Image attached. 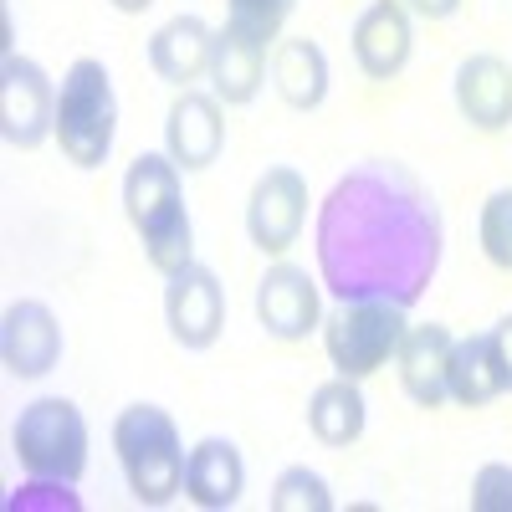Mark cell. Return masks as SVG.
Wrapping results in <instances>:
<instances>
[{"mask_svg":"<svg viewBox=\"0 0 512 512\" xmlns=\"http://www.w3.org/2000/svg\"><path fill=\"white\" fill-rule=\"evenodd\" d=\"M318 272L338 303L415 308L446 251L441 210L405 164L369 159L338 175L318 205Z\"/></svg>","mask_w":512,"mask_h":512,"instance_id":"6da1fadb","label":"cell"},{"mask_svg":"<svg viewBox=\"0 0 512 512\" xmlns=\"http://www.w3.org/2000/svg\"><path fill=\"white\" fill-rule=\"evenodd\" d=\"M185 169L169 154H139L123 175V216L139 231L149 267L175 277L195 262V226L185 210Z\"/></svg>","mask_w":512,"mask_h":512,"instance_id":"7a4b0ae2","label":"cell"},{"mask_svg":"<svg viewBox=\"0 0 512 512\" xmlns=\"http://www.w3.org/2000/svg\"><path fill=\"white\" fill-rule=\"evenodd\" d=\"M113 456H118V472L134 492V502L144 507H169L185 492V441H180V425L169 420V410L159 405H128L113 420Z\"/></svg>","mask_w":512,"mask_h":512,"instance_id":"3957f363","label":"cell"},{"mask_svg":"<svg viewBox=\"0 0 512 512\" xmlns=\"http://www.w3.org/2000/svg\"><path fill=\"white\" fill-rule=\"evenodd\" d=\"M118 134V98H113V77L98 57H77L57 88V144L77 169H98L113 154Z\"/></svg>","mask_w":512,"mask_h":512,"instance_id":"277c9868","label":"cell"},{"mask_svg":"<svg viewBox=\"0 0 512 512\" xmlns=\"http://www.w3.org/2000/svg\"><path fill=\"white\" fill-rule=\"evenodd\" d=\"M11 451L26 477L77 482L88 472V420L62 395H41L11 425Z\"/></svg>","mask_w":512,"mask_h":512,"instance_id":"5b68a950","label":"cell"},{"mask_svg":"<svg viewBox=\"0 0 512 512\" xmlns=\"http://www.w3.org/2000/svg\"><path fill=\"white\" fill-rule=\"evenodd\" d=\"M410 333L405 308L395 303H338L323 318V349L328 364L344 379H369L400 354V338Z\"/></svg>","mask_w":512,"mask_h":512,"instance_id":"8992f818","label":"cell"},{"mask_svg":"<svg viewBox=\"0 0 512 512\" xmlns=\"http://www.w3.org/2000/svg\"><path fill=\"white\" fill-rule=\"evenodd\" d=\"M57 134V82L47 67L6 52L0 57V139L11 149H41Z\"/></svg>","mask_w":512,"mask_h":512,"instance_id":"52a82bcc","label":"cell"},{"mask_svg":"<svg viewBox=\"0 0 512 512\" xmlns=\"http://www.w3.org/2000/svg\"><path fill=\"white\" fill-rule=\"evenodd\" d=\"M308 221V180L292 164H272L246 195V236L262 256H282Z\"/></svg>","mask_w":512,"mask_h":512,"instance_id":"ba28073f","label":"cell"},{"mask_svg":"<svg viewBox=\"0 0 512 512\" xmlns=\"http://www.w3.org/2000/svg\"><path fill=\"white\" fill-rule=\"evenodd\" d=\"M164 323H169V338L190 354H205L216 349V338L226 333V287L221 277L190 262L169 277L164 287Z\"/></svg>","mask_w":512,"mask_h":512,"instance_id":"9c48e42d","label":"cell"},{"mask_svg":"<svg viewBox=\"0 0 512 512\" xmlns=\"http://www.w3.org/2000/svg\"><path fill=\"white\" fill-rule=\"evenodd\" d=\"M0 364L11 379H41L62 364V323L41 297H21L0 318Z\"/></svg>","mask_w":512,"mask_h":512,"instance_id":"30bf717a","label":"cell"},{"mask_svg":"<svg viewBox=\"0 0 512 512\" xmlns=\"http://www.w3.org/2000/svg\"><path fill=\"white\" fill-rule=\"evenodd\" d=\"M256 323H262L277 344H303V338L323 323L318 282L292 262L267 267L262 282H256Z\"/></svg>","mask_w":512,"mask_h":512,"instance_id":"8fae6325","label":"cell"},{"mask_svg":"<svg viewBox=\"0 0 512 512\" xmlns=\"http://www.w3.org/2000/svg\"><path fill=\"white\" fill-rule=\"evenodd\" d=\"M226 149V113L216 93H200V88H180V98L169 103L164 113V154L175 159L185 175L195 169H210Z\"/></svg>","mask_w":512,"mask_h":512,"instance_id":"7c38bea8","label":"cell"},{"mask_svg":"<svg viewBox=\"0 0 512 512\" xmlns=\"http://www.w3.org/2000/svg\"><path fill=\"white\" fill-rule=\"evenodd\" d=\"M267 47L272 41L262 31H251L241 21H226L216 31V47H210V93H216L226 108H246L256 103L267 82Z\"/></svg>","mask_w":512,"mask_h":512,"instance_id":"4fadbf2b","label":"cell"},{"mask_svg":"<svg viewBox=\"0 0 512 512\" xmlns=\"http://www.w3.org/2000/svg\"><path fill=\"white\" fill-rule=\"evenodd\" d=\"M451 93H456V113L472 128L502 134L512 123V62H502L497 52H472L456 67Z\"/></svg>","mask_w":512,"mask_h":512,"instance_id":"5bb4252c","label":"cell"},{"mask_svg":"<svg viewBox=\"0 0 512 512\" xmlns=\"http://www.w3.org/2000/svg\"><path fill=\"white\" fill-rule=\"evenodd\" d=\"M451 349L456 338L446 323H420L400 338V354H395L400 384L420 410H441L451 400Z\"/></svg>","mask_w":512,"mask_h":512,"instance_id":"9a60e30c","label":"cell"},{"mask_svg":"<svg viewBox=\"0 0 512 512\" xmlns=\"http://www.w3.org/2000/svg\"><path fill=\"white\" fill-rule=\"evenodd\" d=\"M354 62L369 82H390L405 72L410 47H415V31H410V11L400 0H374V6L354 21Z\"/></svg>","mask_w":512,"mask_h":512,"instance_id":"2e32d148","label":"cell"},{"mask_svg":"<svg viewBox=\"0 0 512 512\" xmlns=\"http://www.w3.org/2000/svg\"><path fill=\"white\" fill-rule=\"evenodd\" d=\"M246 492V461L236 451V441L226 436H205L190 446V461H185V497L205 512H226L236 507Z\"/></svg>","mask_w":512,"mask_h":512,"instance_id":"e0dca14e","label":"cell"},{"mask_svg":"<svg viewBox=\"0 0 512 512\" xmlns=\"http://www.w3.org/2000/svg\"><path fill=\"white\" fill-rule=\"evenodd\" d=\"M210 47H216V31L200 16L180 11L149 36V67L164 82H175V88H190V82H200L210 72Z\"/></svg>","mask_w":512,"mask_h":512,"instance_id":"ac0fdd59","label":"cell"},{"mask_svg":"<svg viewBox=\"0 0 512 512\" xmlns=\"http://www.w3.org/2000/svg\"><path fill=\"white\" fill-rule=\"evenodd\" d=\"M272 88L282 93L287 108L313 113L328 98V52L313 36H287L272 52Z\"/></svg>","mask_w":512,"mask_h":512,"instance_id":"d6986e66","label":"cell"},{"mask_svg":"<svg viewBox=\"0 0 512 512\" xmlns=\"http://www.w3.org/2000/svg\"><path fill=\"white\" fill-rule=\"evenodd\" d=\"M364 420H369V405H364V390L359 379H344L333 374L328 384L308 395V431L323 441V446H354L364 436Z\"/></svg>","mask_w":512,"mask_h":512,"instance_id":"ffe728a7","label":"cell"},{"mask_svg":"<svg viewBox=\"0 0 512 512\" xmlns=\"http://www.w3.org/2000/svg\"><path fill=\"white\" fill-rule=\"evenodd\" d=\"M497 395H507V379H502V364H497L492 333L456 338V349H451V400L466 405V410H482Z\"/></svg>","mask_w":512,"mask_h":512,"instance_id":"44dd1931","label":"cell"},{"mask_svg":"<svg viewBox=\"0 0 512 512\" xmlns=\"http://www.w3.org/2000/svg\"><path fill=\"white\" fill-rule=\"evenodd\" d=\"M272 512H333V492L313 466H287L272 487Z\"/></svg>","mask_w":512,"mask_h":512,"instance_id":"7402d4cb","label":"cell"},{"mask_svg":"<svg viewBox=\"0 0 512 512\" xmlns=\"http://www.w3.org/2000/svg\"><path fill=\"white\" fill-rule=\"evenodd\" d=\"M482 251L497 272H512V190H492L487 205H482Z\"/></svg>","mask_w":512,"mask_h":512,"instance_id":"603a6c76","label":"cell"},{"mask_svg":"<svg viewBox=\"0 0 512 512\" xmlns=\"http://www.w3.org/2000/svg\"><path fill=\"white\" fill-rule=\"evenodd\" d=\"M231 16L226 21H241L251 31H262L267 41H277V31L287 26V16L297 11V0H226Z\"/></svg>","mask_w":512,"mask_h":512,"instance_id":"cb8c5ba5","label":"cell"},{"mask_svg":"<svg viewBox=\"0 0 512 512\" xmlns=\"http://www.w3.org/2000/svg\"><path fill=\"white\" fill-rule=\"evenodd\" d=\"M472 512H512V466L487 461L472 477Z\"/></svg>","mask_w":512,"mask_h":512,"instance_id":"d4e9b609","label":"cell"},{"mask_svg":"<svg viewBox=\"0 0 512 512\" xmlns=\"http://www.w3.org/2000/svg\"><path fill=\"white\" fill-rule=\"evenodd\" d=\"M492 344H497V364H502V379H507V395H512V313L492 328Z\"/></svg>","mask_w":512,"mask_h":512,"instance_id":"484cf974","label":"cell"},{"mask_svg":"<svg viewBox=\"0 0 512 512\" xmlns=\"http://www.w3.org/2000/svg\"><path fill=\"white\" fill-rule=\"evenodd\" d=\"M410 11L425 16V21H446V16L461 11V0H410Z\"/></svg>","mask_w":512,"mask_h":512,"instance_id":"4316f807","label":"cell"},{"mask_svg":"<svg viewBox=\"0 0 512 512\" xmlns=\"http://www.w3.org/2000/svg\"><path fill=\"white\" fill-rule=\"evenodd\" d=\"M149 6H154V0H113V11H123V16H139Z\"/></svg>","mask_w":512,"mask_h":512,"instance_id":"83f0119b","label":"cell"}]
</instances>
